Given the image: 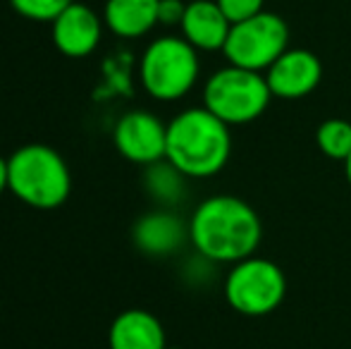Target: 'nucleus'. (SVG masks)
<instances>
[{
  "mask_svg": "<svg viewBox=\"0 0 351 349\" xmlns=\"http://www.w3.org/2000/svg\"><path fill=\"white\" fill-rule=\"evenodd\" d=\"M53 43L67 58H86L98 48L103 36V17L88 5L74 3L51 22Z\"/></svg>",
  "mask_w": 351,
  "mask_h": 349,
  "instance_id": "nucleus-11",
  "label": "nucleus"
},
{
  "mask_svg": "<svg viewBox=\"0 0 351 349\" xmlns=\"http://www.w3.org/2000/svg\"><path fill=\"white\" fill-rule=\"evenodd\" d=\"M315 144L325 158L344 163L351 156V122L342 117H330L320 122L315 130Z\"/></svg>",
  "mask_w": 351,
  "mask_h": 349,
  "instance_id": "nucleus-16",
  "label": "nucleus"
},
{
  "mask_svg": "<svg viewBox=\"0 0 351 349\" xmlns=\"http://www.w3.org/2000/svg\"><path fill=\"white\" fill-rule=\"evenodd\" d=\"M160 0H106L103 24L120 38H141L158 27Z\"/></svg>",
  "mask_w": 351,
  "mask_h": 349,
  "instance_id": "nucleus-14",
  "label": "nucleus"
},
{
  "mask_svg": "<svg viewBox=\"0 0 351 349\" xmlns=\"http://www.w3.org/2000/svg\"><path fill=\"white\" fill-rule=\"evenodd\" d=\"M186 180L167 158L143 168V189L160 208H175L184 201Z\"/></svg>",
  "mask_w": 351,
  "mask_h": 349,
  "instance_id": "nucleus-15",
  "label": "nucleus"
},
{
  "mask_svg": "<svg viewBox=\"0 0 351 349\" xmlns=\"http://www.w3.org/2000/svg\"><path fill=\"white\" fill-rule=\"evenodd\" d=\"M344 173H347V182H349V186H351V156L347 160H344Z\"/></svg>",
  "mask_w": 351,
  "mask_h": 349,
  "instance_id": "nucleus-21",
  "label": "nucleus"
},
{
  "mask_svg": "<svg viewBox=\"0 0 351 349\" xmlns=\"http://www.w3.org/2000/svg\"><path fill=\"white\" fill-rule=\"evenodd\" d=\"M232 156L230 125L208 108H186L167 122L165 158L189 180L217 175Z\"/></svg>",
  "mask_w": 351,
  "mask_h": 349,
  "instance_id": "nucleus-2",
  "label": "nucleus"
},
{
  "mask_svg": "<svg viewBox=\"0 0 351 349\" xmlns=\"http://www.w3.org/2000/svg\"><path fill=\"white\" fill-rule=\"evenodd\" d=\"M186 3L184 0H160V8H158V22L162 27H180L182 17H184Z\"/></svg>",
  "mask_w": 351,
  "mask_h": 349,
  "instance_id": "nucleus-19",
  "label": "nucleus"
},
{
  "mask_svg": "<svg viewBox=\"0 0 351 349\" xmlns=\"http://www.w3.org/2000/svg\"><path fill=\"white\" fill-rule=\"evenodd\" d=\"M201 75L199 51L184 36H158L139 58V82L143 91L162 103L184 98Z\"/></svg>",
  "mask_w": 351,
  "mask_h": 349,
  "instance_id": "nucleus-4",
  "label": "nucleus"
},
{
  "mask_svg": "<svg viewBox=\"0 0 351 349\" xmlns=\"http://www.w3.org/2000/svg\"><path fill=\"white\" fill-rule=\"evenodd\" d=\"M10 8L24 19L32 22H53L62 10H67L74 0H8Z\"/></svg>",
  "mask_w": 351,
  "mask_h": 349,
  "instance_id": "nucleus-17",
  "label": "nucleus"
},
{
  "mask_svg": "<svg viewBox=\"0 0 351 349\" xmlns=\"http://www.w3.org/2000/svg\"><path fill=\"white\" fill-rule=\"evenodd\" d=\"M220 5V10L227 14L232 24L244 22V19L254 17V14L263 12L265 0H215Z\"/></svg>",
  "mask_w": 351,
  "mask_h": 349,
  "instance_id": "nucleus-18",
  "label": "nucleus"
},
{
  "mask_svg": "<svg viewBox=\"0 0 351 349\" xmlns=\"http://www.w3.org/2000/svg\"><path fill=\"white\" fill-rule=\"evenodd\" d=\"M265 80L275 98L296 101L318 88L323 80V62L315 53L306 48H287L268 67Z\"/></svg>",
  "mask_w": 351,
  "mask_h": 349,
  "instance_id": "nucleus-9",
  "label": "nucleus"
},
{
  "mask_svg": "<svg viewBox=\"0 0 351 349\" xmlns=\"http://www.w3.org/2000/svg\"><path fill=\"white\" fill-rule=\"evenodd\" d=\"M132 242L143 256L167 258L175 256L189 242V223L172 208H158L141 215L132 228Z\"/></svg>",
  "mask_w": 351,
  "mask_h": 349,
  "instance_id": "nucleus-10",
  "label": "nucleus"
},
{
  "mask_svg": "<svg viewBox=\"0 0 351 349\" xmlns=\"http://www.w3.org/2000/svg\"><path fill=\"white\" fill-rule=\"evenodd\" d=\"M108 345L110 349H165L167 337L158 316L146 309H127L110 323Z\"/></svg>",
  "mask_w": 351,
  "mask_h": 349,
  "instance_id": "nucleus-13",
  "label": "nucleus"
},
{
  "mask_svg": "<svg viewBox=\"0 0 351 349\" xmlns=\"http://www.w3.org/2000/svg\"><path fill=\"white\" fill-rule=\"evenodd\" d=\"M232 22L215 0H191L186 3L180 32L196 51H222L230 36Z\"/></svg>",
  "mask_w": 351,
  "mask_h": 349,
  "instance_id": "nucleus-12",
  "label": "nucleus"
},
{
  "mask_svg": "<svg viewBox=\"0 0 351 349\" xmlns=\"http://www.w3.org/2000/svg\"><path fill=\"white\" fill-rule=\"evenodd\" d=\"M222 289L230 309L241 316L261 318L273 313L285 302L287 278L275 261L254 254L244 261L232 263Z\"/></svg>",
  "mask_w": 351,
  "mask_h": 349,
  "instance_id": "nucleus-6",
  "label": "nucleus"
},
{
  "mask_svg": "<svg viewBox=\"0 0 351 349\" xmlns=\"http://www.w3.org/2000/svg\"><path fill=\"white\" fill-rule=\"evenodd\" d=\"M263 239V225L254 206L232 194L204 199L189 218V242L213 263H239L254 256Z\"/></svg>",
  "mask_w": 351,
  "mask_h": 349,
  "instance_id": "nucleus-1",
  "label": "nucleus"
},
{
  "mask_svg": "<svg viewBox=\"0 0 351 349\" xmlns=\"http://www.w3.org/2000/svg\"><path fill=\"white\" fill-rule=\"evenodd\" d=\"M5 189H10V182H8V158L0 156V194Z\"/></svg>",
  "mask_w": 351,
  "mask_h": 349,
  "instance_id": "nucleus-20",
  "label": "nucleus"
},
{
  "mask_svg": "<svg viewBox=\"0 0 351 349\" xmlns=\"http://www.w3.org/2000/svg\"><path fill=\"white\" fill-rule=\"evenodd\" d=\"M10 191L22 204L53 210L72 194V173L67 160L48 144H24L8 158Z\"/></svg>",
  "mask_w": 351,
  "mask_h": 349,
  "instance_id": "nucleus-3",
  "label": "nucleus"
},
{
  "mask_svg": "<svg viewBox=\"0 0 351 349\" xmlns=\"http://www.w3.org/2000/svg\"><path fill=\"white\" fill-rule=\"evenodd\" d=\"M112 144L125 160L146 168L165 160L167 125L148 110H130L115 122Z\"/></svg>",
  "mask_w": 351,
  "mask_h": 349,
  "instance_id": "nucleus-8",
  "label": "nucleus"
},
{
  "mask_svg": "<svg viewBox=\"0 0 351 349\" xmlns=\"http://www.w3.org/2000/svg\"><path fill=\"white\" fill-rule=\"evenodd\" d=\"M165 349H182V347H170V345H167Z\"/></svg>",
  "mask_w": 351,
  "mask_h": 349,
  "instance_id": "nucleus-22",
  "label": "nucleus"
},
{
  "mask_svg": "<svg viewBox=\"0 0 351 349\" xmlns=\"http://www.w3.org/2000/svg\"><path fill=\"white\" fill-rule=\"evenodd\" d=\"M273 91L263 72L227 65L206 80L204 108H208L225 125L239 127L258 120L268 110Z\"/></svg>",
  "mask_w": 351,
  "mask_h": 349,
  "instance_id": "nucleus-5",
  "label": "nucleus"
},
{
  "mask_svg": "<svg viewBox=\"0 0 351 349\" xmlns=\"http://www.w3.org/2000/svg\"><path fill=\"white\" fill-rule=\"evenodd\" d=\"M289 48V27L275 12H258L244 22L232 24L227 43L222 48L227 65L254 72H268V67Z\"/></svg>",
  "mask_w": 351,
  "mask_h": 349,
  "instance_id": "nucleus-7",
  "label": "nucleus"
}]
</instances>
